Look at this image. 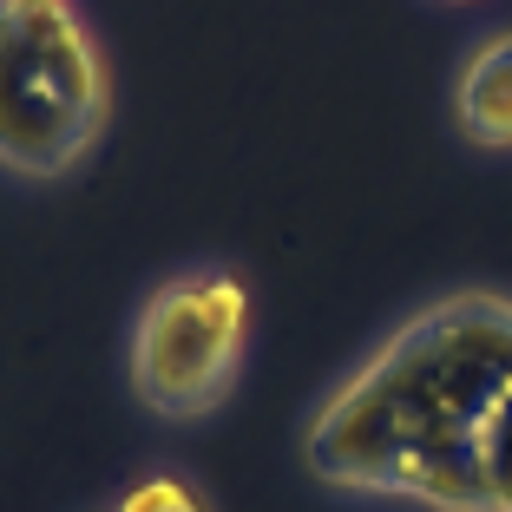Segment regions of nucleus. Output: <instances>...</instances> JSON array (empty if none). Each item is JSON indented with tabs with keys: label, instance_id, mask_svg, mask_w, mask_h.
<instances>
[{
	"label": "nucleus",
	"instance_id": "nucleus-4",
	"mask_svg": "<svg viewBox=\"0 0 512 512\" xmlns=\"http://www.w3.org/2000/svg\"><path fill=\"white\" fill-rule=\"evenodd\" d=\"M447 119L486 158H512V27H486L447 73Z\"/></svg>",
	"mask_w": 512,
	"mask_h": 512
},
{
	"label": "nucleus",
	"instance_id": "nucleus-1",
	"mask_svg": "<svg viewBox=\"0 0 512 512\" xmlns=\"http://www.w3.org/2000/svg\"><path fill=\"white\" fill-rule=\"evenodd\" d=\"M296 460L355 506L512 512V296L447 289L407 309L316 394Z\"/></svg>",
	"mask_w": 512,
	"mask_h": 512
},
{
	"label": "nucleus",
	"instance_id": "nucleus-6",
	"mask_svg": "<svg viewBox=\"0 0 512 512\" xmlns=\"http://www.w3.org/2000/svg\"><path fill=\"white\" fill-rule=\"evenodd\" d=\"M434 7H480V0H434Z\"/></svg>",
	"mask_w": 512,
	"mask_h": 512
},
{
	"label": "nucleus",
	"instance_id": "nucleus-2",
	"mask_svg": "<svg viewBox=\"0 0 512 512\" xmlns=\"http://www.w3.org/2000/svg\"><path fill=\"white\" fill-rule=\"evenodd\" d=\"M112 125V60L79 0H0V178L66 184Z\"/></svg>",
	"mask_w": 512,
	"mask_h": 512
},
{
	"label": "nucleus",
	"instance_id": "nucleus-5",
	"mask_svg": "<svg viewBox=\"0 0 512 512\" xmlns=\"http://www.w3.org/2000/svg\"><path fill=\"white\" fill-rule=\"evenodd\" d=\"M99 512H217V506H211V493H204L191 473L151 467V473H138V480H125Z\"/></svg>",
	"mask_w": 512,
	"mask_h": 512
},
{
	"label": "nucleus",
	"instance_id": "nucleus-3",
	"mask_svg": "<svg viewBox=\"0 0 512 512\" xmlns=\"http://www.w3.org/2000/svg\"><path fill=\"white\" fill-rule=\"evenodd\" d=\"M256 335L250 276L224 256H191L138 296L125 322V388L151 421L197 427L237 394Z\"/></svg>",
	"mask_w": 512,
	"mask_h": 512
}]
</instances>
